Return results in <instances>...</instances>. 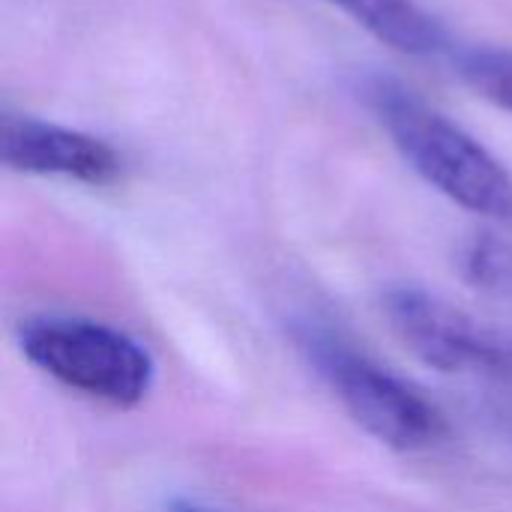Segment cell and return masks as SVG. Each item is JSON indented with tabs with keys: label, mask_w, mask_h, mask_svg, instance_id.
<instances>
[{
	"label": "cell",
	"mask_w": 512,
	"mask_h": 512,
	"mask_svg": "<svg viewBox=\"0 0 512 512\" xmlns=\"http://www.w3.org/2000/svg\"><path fill=\"white\" fill-rule=\"evenodd\" d=\"M3 165L18 174L63 177L87 186H105L120 177V156L102 138L27 114L0 120Z\"/></svg>",
	"instance_id": "5b68a950"
},
{
	"label": "cell",
	"mask_w": 512,
	"mask_h": 512,
	"mask_svg": "<svg viewBox=\"0 0 512 512\" xmlns=\"http://www.w3.org/2000/svg\"><path fill=\"white\" fill-rule=\"evenodd\" d=\"M303 348L351 420L378 444L399 453H417L447 438L444 414L420 390L366 354L318 333L306 336Z\"/></svg>",
	"instance_id": "3957f363"
},
{
	"label": "cell",
	"mask_w": 512,
	"mask_h": 512,
	"mask_svg": "<svg viewBox=\"0 0 512 512\" xmlns=\"http://www.w3.org/2000/svg\"><path fill=\"white\" fill-rule=\"evenodd\" d=\"M459 72L483 99L512 111V51L471 48L459 57Z\"/></svg>",
	"instance_id": "ba28073f"
},
{
	"label": "cell",
	"mask_w": 512,
	"mask_h": 512,
	"mask_svg": "<svg viewBox=\"0 0 512 512\" xmlns=\"http://www.w3.org/2000/svg\"><path fill=\"white\" fill-rule=\"evenodd\" d=\"M360 24L366 33L411 57H429L444 48L441 24L417 0H324Z\"/></svg>",
	"instance_id": "8992f818"
},
{
	"label": "cell",
	"mask_w": 512,
	"mask_h": 512,
	"mask_svg": "<svg viewBox=\"0 0 512 512\" xmlns=\"http://www.w3.org/2000/svg\"><path fill=\"white\" fill-rule=\"evenodd\" d=\"M462 270L465 279L501 300H512V246L492 237V234H477L465 252H462Z\"/></svg>",
	"instance_id": "52a82bcc"
},
{
	"label": "cell",
	"mask_w": 512,
	"mask_h": 512,
	"mask_svg": "<svg viewBox=\"0 0 512 512\" xmlns=\"http://www.w3.org/2000/svg\"><path fill=\"white\" fill-rule=\"evenodd\" d=\"M168 512H219V510H210V507H201V504H192V501H174Z\"/></svg>",
	"instance_id": "9c48e42d"
},
{
	"label": "cell",
	"mask_w": 512,
	"mask_h": 512,
	"mask_svg": "<svg viewBox=\"0 0 512 512\" xmlns=\"http://www.w3.org/2000/svg\"><path fill=\"white\" fill-rule=\"evenodd\" d=\"M369 99L399 156L432 189L474 216L512 225V174L486 144L393 81H375Z\"/></svg>",
	"instance_id": "6da1fadb"
},
{
	"label": "cell",
	"mask_w": 512,
	"mask_h": 512,
	"mask_svg": "<svg viewBox=\"0 0 512 512\" xmlns=\"http://www.w3.org/2000/svg\"><path fill=\"white\" fill-rule=\"evenodd\" d=\"M18 345L48 378L114 408L141 405L156 381V363L141 342L90 318H27Z\"/></svg>",
	"instance_id": "7a4b0ae2"
},
{
	"label": "cell",
	"mask_w": 512,
	"mask_h": 512,
	"mask_svg": "<svg viewBox=\"0 0 512 512\" xmlns=\"http://www.w3.org/2000/svg\"><path fill=\"white\" fill-rule=\"evenodd\" d=\"M384 312L402 345L429 369L501 381L512 378V339L444 297L420 288H396L384 297Z\"/></svg>",
	"instance_id": "277c9868"
}]
</instances>
